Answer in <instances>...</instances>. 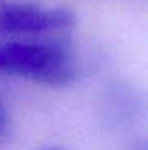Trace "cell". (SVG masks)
Returning <instances> with one entry per match:
<instances>
[{"label":"cell","instance_id":"obj_1","mask_svg":"<svg viewBox=\"0 0 148 150\" xmlns=\"http://www.w3.org/2000/svg\"><path fill=\"white\" fill-rule=\"evenodd\" d=\"M0 74L44 86H68L77 77L72 49L59 42H0Z\"/></svg>","mask_w":148,"mask_h":150},{"label":"cell","instance_id":"obj_3","mask_svg":"<svg viewBox=\"0 0 148 150\" xmlns=\"http://www.w3.org/2000/svg\"><path fill=\"white\" fill-rule=\"evenodd\" d=\"M9 129H11V120H9V113L4 108V105L0 103V145L5 142V138L9 136Z\"/></svg>","mask_w":148,"mask_h":150},{"label":"cell","instance_id":"obj_4","mask_svg":"<svg viewBox=\"0 0 148 150\" xmlns=\"http://www.w3.org/2000/svg\"><path fill=\"white\" fill-rule=\"evenodd\" d=\"M44 150H66V149H61V147H49V149H44Z\"/></svg>","mask_w":148,"mask_h":150},{"label":"cell","instance_id":"obj_2","mask_svg":"<svg viewBox=\"0 0 148 150\" xmlns=\"http://www.w3.org/2000/svg\"><path fill=\"white\" fill-rule=\"evenodd\" d=\"M75 25V14L68 9L37 7L28 4L0 5V35H38L68 30Z\"/></svg>","mask_w":148,"mask_h":150}]
</instances>
